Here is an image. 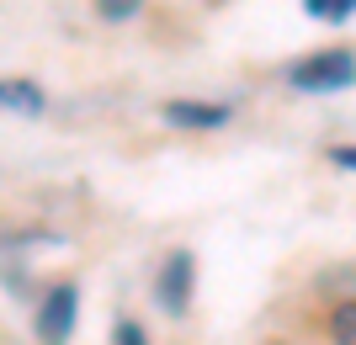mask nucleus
<instances>
[{
  "instance_id": "1",
  "label": "nucleus",
  "mask_w": 356,
  "mask_h": 345,
  "mask_svg": "<svg viewBox=\"0 0 356 345\" xmlns=\"http://www.w3.org/2000/svg\"><path fill=\"white\" fill-rule=\"evenodd\" d=\"M287 80H293L298 90H346V85H356V53L325 48V53H314V59H298Z\"/></svg>"
},
{
  "instance_id": "2",
  "label": "nucleus",
  "mask_w": 356,
  "mask_h": 345,
  "mask_svg": "<svg viewBox=\"0 0 356 345\" xmlns=\"http://www.w3.org/2000/svg\"><path fill=\"white\" fill-rule=\"evenodd\" d=\"M74 308H80V292H74V287H54L43 298V314H38V340L64 345L70 330H74Z\"/></svg>"
},
{
  "instance_id": "3",
  "label": "nucleus",
  "mask_w": 356,
  "mask_h": 345,
  "mask_svg": "<svg viewBox=\"0 0 356 345\" xmlns=\"http://www.w3.org/2000/svg\"><path fill=\"white\" fill-rule=\"evenodd\" d=\"M192 255L186 250H170V260L160 266V282H154V292H160V308L165 314H186V298H192Z\"/></svg>"
},
{
  "instance_id": "4",
  "label": "nucleus",
  "mask_w": 356,
  "mask_h": 345,
  "mask_svg": "<svg viewBox=\"0 0 356 345\" xmlns=\"http://www.w3.org/2000/svg\"><path fill=\"white\" fill-rule=\"evenodd\" d=\"M165 117L176 128H223L229 122V106H202V101H170Z\"/></svg>"
},
{
  "instance_id": "5",
  "label": "nucleus",
  "mask_w": 356,
  "mask_h": 345,
  "mask_svg": "<svg viewBox=\"0 0 356 345\" xmlns=\"http://www.w3.org/2000/svg\"><path fill=\"white\" fill-rule=\"evenodd\" d=\"M6 106H11V112H27V117H38V112H43V96H38L27 80H6Z\"/></svg>"
},
{
  "instance_id": "6",
  "label": "nucleus",
  "mask_w": 356,
  "mask_h": 345,
  "mask_svg": "<svg viewBox=\"0 0 356 345\" xmlns=\"http://www.w3.org/2000/svg\"><path fill=\"white\" fill-rule=\"evenodd\" d=\"M303 11L319 16V22H346L356 11V0H303Z\"/></svg>"
},
{
  "instance_id": "7",
  "label": "nucleus",
  "mask_w": 356,
  "mask_h": 345,
  "mask_svg": "<svg viewBox=\"0 0 356 345\" xmlns=\"http://www.w3.org/2000/svg\"><path fill=\"white\" fill-rule=\"evenodd\" d=\"M330 335L341 345H356V303H341L335 308V319H330Z\"/></svg>"
},
{
  "instance_id": "8",
  "label": "nucleus",
  "mask_w": 356,
  "mask_h": 345,
  "mask_svg": "<svg viewBox=\"0 0 356 345\" xmlns=\"http://www.w3.org/2000/svg\"><path fill=\"white\" fill-rule=\"evenodd\" d=\"M96 11L112 16V22H122V16H134V11H138V0H96Z\"/></svg>"
},
{
  "instance_id": "9",
  "label": "nucleus",
  "mask_w": 356,
  "mask_h": 345,
  "mask_svg": "<svg viewBox=\"0 0 356 345\" xmlns=\"http://www.w3.org/2000/svg\"><path fill=\"white\" fill-rule=\"evenodd\" d=\"M330 160H335V165H346V170H356V149H330Z\"/></svg>"
},
{
  "instance_id": "10",
  "label": "nucleus",
  "mask_w": 356,
  "mask_h": 345,
  "mask_svg": "<svg viewBox=\"0 0 356 345\" xmlns=\"http://www.w3.org/2000/svg\"><path fill=\"white\" fill-rule=\"evenodd\" d=\"M118 340L122 345H144V340H138V324H118Z\"/></svg>"
}]
</instances>
